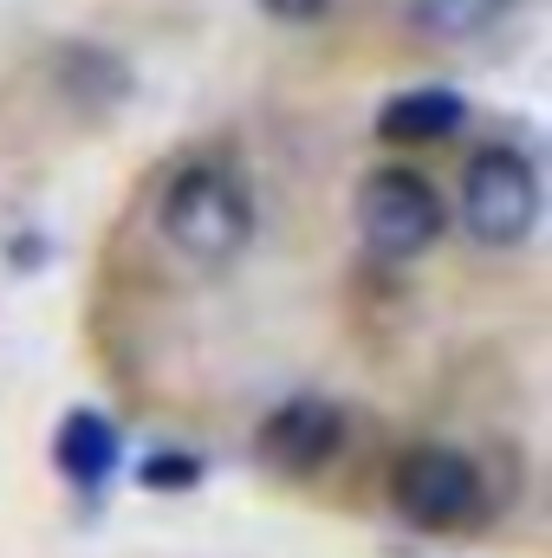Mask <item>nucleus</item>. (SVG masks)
<instances>
[{"mask_svg":"<svg viewBox=\"0 0 552 558\" xmlns=\"http://www.w3.org/2000/svg\"><path fill=\"white\" fill-rule=\"evenodd\" d=\"M156 228L189 267H228L254 234L248 182L221 162H189L169 175V189L156 202Z\"/></svg>","mask_w":552,"mask_h":558,"instance_id":"obj_1","label":"nucleus"},{"mask_svg":"<svg viewBox=\"0 0 552 558\" xmlns=\"http://www.w3.org/2000/svg\"><path fill=\"white\" fill-rule=\"evenodd\" d=\"M461 228L481 247H520L540 228V169L514 143H488L461 169Z\"/></svg>","mask_w":552,"mask_h":558,"instance_id":"obj_2","label":"nucleus"},{"mask_svg":"<svg viewBox=\"0 0 552 558\" xmlns=\"http://www.w3.org/2000/svg\"><path fill=\"white\" fill-rule=\"evenodd\" d=\"M358 234L384 260H416L442 241V195L416 169H371L358 182Z\"/></svg>","mask_w":552,"mask_h":558,"instance_id":"obj_3","label":"nucleus"},{"mask_svg":"<svg viewBox=\"0 0 552 558\" xmlns=\"http://www.w3.org/2000/svg\"><path fill=\"white\" fill-rule=\"evenodd\" d=\"M391 500L422 533H455L481 513V474L455 448H410L391 474Z\"/></svg>","mask_w":552,"mask_h":558,"instance_id":"obj_4","label":"nucleus"},{"mask_svg":"<svg viewBox=\"0 0 552 558\" xmlns=\"http://www.w3.org/2000/svg\"><path fill=\"white\" fill-rule=\"evenodd\" d=\"M338 441H345V416L332 403L292 397V403H279L274 416L261 422V441L254 448H261V461L274 474H319L338 454Z\"/></svg>","mask_w":552,"mask_h":558,"instance_id":"obj_5","label":"nucleus"},{"mask_svg":"<svg viewBox=\"0 0 552 558\" xmlns=\"http://www.w3.org/2000/svg\"><path fill=\"white\" fill-rule=\"evenodd\" d=\"M118 454H124V441H118L111 416H98V410H72L52 435V461L72 487H105L118 474Z\"/></svg>","mask_w":552,"mask_h":558,"instance_id":"obj_6","label":"nucleus"},{"mask_svg":"<svg viewBox=\"0 0 552 558\" xmlns=\"http://www.w3.org/2000/svg\"><path fill=\"white\" fill-rule=\"evenodd\" d=\"M461 118H468L461 92H448V85H416V92L384 98V111H377V137H391V143H442V137L461 131Z\"/></svg>","mask_w":552,"mask_h":558,"instance_id":"obj_7","label":"nucleus"},{"mask_svg":"<svg viewBox=\"0 0 552 558\" xmlns=\"http://www.w3.org/2000/svg\"><path fill=\"white\" fill-rule=\"evenodd\" d=\"M514 0H410V20L416 33L442 39V46H461V39H481Z\"/></svg>","mask_w":552,"mask_h":558,"instance_id":"obj_8","label":"nucleus"},{"mask_svg":"<svg viewBox=\"0 0 552 558\" xmlns=\"http://www.w3.org/2000/svg\"><path fill=\"white\" fill-rule=\"evenodd\" d=\"M195 481H202V461L195 454H149L143 461V487H156V494H182Z\"/></svg>","mask_w":552,"mask_h":558,"instance_id":"obj_9","label":"nucleus"},{"mask_svg":"<svg viewBox=\"0 0 552 558\" xmlns=\"http://www.w3.org/2000/svg\"><path fill=\"white\" fill-rule=\"evenodd\" d=\"M274 20H319L325 13V0H261Z\"/></svg>","mask_w":552,"mask_h":558,"instance_id":"obj_10","label":"nucleus"}]
</instances>
